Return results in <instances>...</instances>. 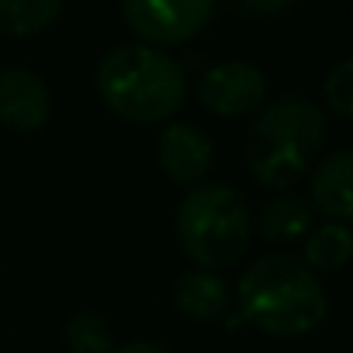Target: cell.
<instances>
[{"mask_svg":"<svg viewBox=\"0 0 353 353\" xmlns=\"http://www.w3.org/2000/svg\"><path fill=\"white\" fill-rule=\"evenodd\" d=\"M240 319L271 336H305L326 319V288L292 254H264L240 274Z\"/></svg>","mask_w":353,"mask_h":353,"instance_id":"1","label":"cell"},{"mask_svg":"<svg viewBox=\"0 0 353 353\" xmlns=\"http://www.w3.org/2000/svg\"><path fill=\"white\" fill-rule=\"evenodd\" d=\"M326 144V120L305 97H281L268 103L247 130V168L264 189H292L319 158Z\"/></svg>","mask_w":353,"mask_h":353,"instance_id":"2","label":"cell"},{"mask_svg":"<svg viewBox=\"0 0 353 353\" xmlns=\"http://www.w3.org/2000/svg\"><path fill=\"white\" fill-rule=\"evenodd\" d=\"M103 103L130 123H161L185 103V69L154 45H120L97 69Z\"/></svg>","mask_w":353,"mask_h":353,"instance_id":"3","label":"cell"},{"mask_svg":"<svg viewBox=\"0 0 353 353\" xmlns=\"http://www.w3.org/2000/svg\"><path fill=\"white\" fill-rule=\"evenodd\" d=\"M175 234H179L185 257L199 264L203 271L230 268L247 250L250 234H254L250 206L234 185L199 182L179 203Z\"/></svg>","mask_w":353,"mask_h":353,"instance_id":"4","label":"cell"},{"mask_svg":"<svg viewBox=\"0 0 353 353\" xmlns=\"http://www.w3.org/2000/svg\"><path fill=\"white\" fill-rule=\"evenodd\" d=\"M216 10V0H123L127 28L144 45L168 48L196 38Z\"/></svg>","mask_w":353,"mask_h":353,"instance_id":"5","label":"cell"},{"mask_svg":"<svg viewBox=\"0 0 353 353\" xmlns=\"http://www.w3.org/2000/svg\"><path fill=\"white\" fill-rule=\"evenodd\" d=\"M196 97L216 117H223V120L247 117V114H257L264 107L268 76L257 65H250V62H236V59L216 62V65H210L199 76Z\"/></svg>","mask_w":353,"mask_h":353,"instance_id":"6","label":"cell"},{"mask_svg":"<svg viewBox=\"0 0 353 353\" xmlns=\"http://www.w3.org/2000/svg\"><path fill=\"white\" fill-rule=\"evenodd\" d=\"M52 117L48 83L21 65L0 72V123L14 134H34Z\"/></svg>","mask_w":353,"mask_h":353,"instance_id":"7","label":"cell"},{"mask_svg":"<svg viewBox=\"0 0 353 353\" xmlns=\"http://www.w3.org/2000/svg\"><path fill=\"white\" fill-rule=\"evenodd\" d=\"M158 168L179 185H199L213 165V141L196 123H172L154 144Z\"/></svg>","mask_w":353,"mask_h":353,"instance_id":"8","label":"cell"},{"mask_svg":"<svg viewBox=\"0 0 353 353\" xmlns=\"http://www.w3.org/2000/svg\"><path fill=\"white\" fill-rule=\"evenodd\" d=\"M312 210H319L333 223H353V148L326 154L319 165H312L309 182Z\"/></svg>","mask_w":353,"mask_h":353,"instance_id":"9","label":"cell"},{"mask_svg":"<svg viewBox=\"0 0 353 353\" xmlns=\"http://www.w3.org/2000/svg\"><path fill=\"white\" fill-rule=\"evenodd\" d=\"M172 302L192 323H216L230 312V285L213 271H185L175 281Z\"/></svg>","mask_w":353,"mask_h":353,"instance_id":"10","label":"cell"},{"mask_svg":"<svg viewBox=\"0 0 353 353\" xmlns=\"http://www.w3.org/2000/svg\"><path fill=\"white\" fill-rule=\"evenodd\" d=\"M312 227V206L302 196H274L261 206L254 230L268 243H292L309 234Z\"/></svg>","mask_w":353,"mask_h":353,"instance_id":"11","label":"cell"},{"mask_svg":"<svg viewBox=\"0 0 353 353\" xmlns=\"http://www.w3.org/2000/svg\"><path fill=\"white\" fill-rule=\"evenodd\" d=\"M62 14V0H0V31L10 38H34Z\"/></svg>","mask_w":353,"mask_h":353,"instance_id":"12","label":"cell"},{"mask_svg":"<svg viewBox=\"0 0 353 353\" xmlns=\"http://www.w3.org/2000/svg\"><path fill=\"white\" fill-rule=\"evenodd\" d=\"M353 257V230L343 223H323L305 240V264L312 271H340Z\"/></svg>","mask_w":353,"mask_h":353,"instance_id":"13","label":"cell"},{"mask_svg":"<svg viewBox=\"0 0 353 353\" xmlns=\"http://www.w3.org/2000/svg\"><path fill=\"white\" fill-rule=\"evenodd\" d=\"M65 347L69 353H114V333L103 316L79 312L65 323Z\"/></svg>","mask_w":353,"mask_h":353,"instance_id":"14","label":"cell"},{"mask_svg":"<svg viewBox=\"0 0 353 353\" xmlns=\"http://www.w3.org/2000/svg\"><path fill=\"white\" fill-rule=\"evenodd\" d=\"M323 97H326V107H330L333 114L353 120V59L340 62V65L326 76Z\"/></svg>","mask_w":353,"mask_h":353,"instance_id":"15","label":"cell"},{"mask_svg":"<svg viewBox=\"0 0 353 353\" xmlns=\"http://www.w3.org/2000/svg\"><path fill=\"white\" fill-rule=\"evenodd\" d=\"M240 10L254 14V17H274V14H285L288 7H295V0H236Z\"/></svg>","mask_w":353,"mask_h":353,"instance_id":"16","label":"cell"},{"mask_svg":"<svg viewBox=\"0 0 353 353\" xmlns=\"http://www.w3.org/2000/svg\"><path fill=\"white\" fill-rule=\"evenodd\" d=\"M114 353H172V350L161 347V343H151V340H130L123 347H114Z\"/></svg>","mask_w":353,"mask_h":353,"instance_id":"17","label":"cell"}]
</instances>
